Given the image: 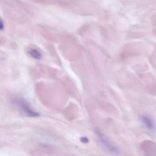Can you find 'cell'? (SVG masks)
<instances>
[{
  "label": "cell",
  "mask_w": 156,
  "mask_h": 156,
  "mask_svg": "<svg viewBox=\"0 0 156 156\" xmlns=\"http://www.w3.org/2000/svg\"><path fill=\"white\" fill-rule=\"evenodd\" d=\"M142 120H143V122L144 123L145 126L148 129H152L154 128V123H153V122L152 121V120L149 118H148L146 116H144L142 117Z\"/></svg>",
  "instance_id": "3"
},
{
  "label": "cell",
  "mask_w": 156,
  "mask_h": 156,
  "mask_svg": "<svg viewBox=\"0 0 156 156\" xmlns=\"http://www.w3.org/2000/svg\"><path fill=\"white\" fill-rule=\"evenodd\" d=\"M98 138L100 140V142L102 143V145H104L108 150L110 151L111 152H116V149L115 148L114 146H113V145L111 144V143H110V141H108L107 139V138L103 135L102 133L98 132Z\"/></svg>",
  "instance_id": "2"
},
{
  "label": "cell",
  "mask_w": 156,
  "mask_h": 156,
  "mask_svg": "<svg viewBox=\"0 0 156 156\" xmlns=\"http://www.w3.org/2000/svg\"><path fill=\"white\" fill-rule=\"evenodd\" d=\"M15 102L19 106L21 111L24 113L26 115L30 116V117H37L39 116V114L35 112L30 106V105L27 103V102L22 99H17L15 100Z\"/></svg>",
  "instance_id": "1"
},
{
  "label": "cell",
  "mask_w": 156,
  "mask_h": 156,
  "mask_svg": "<svg viewBox=\"0 0 156 156\" xmlns=\"http://www.w3.org/2000/svg\"><path fill=\"white\" fill-rule=\"evenodd\" d=\"M29 54L35 59H40L41 58V53L37 49H31L30 51H29Z\"/></svg>",
  "instance_id": "4"
},
{
  "label": "cell",
  "mask_w": 156,
  "mask_h": 156,
  "mask_svg": "<svg viewBox=\"0 0 156 156\" xmlns=\"http://www.w3.org/2000/svg\"><path fill=\"white\" fill-rule=\"evenodd\" d=\"M80 140V141H81L82 143H87V142L88 141V139H87V138H85V137H82Z\"/></svg>",
  "instance_id": "6"
},
{
  "label": "cell",
  "mask_w": 156,
  "mask_h": 156,
  "mask_svg": "<svg viewBox=\"0 0 156 156\" xmlns=\"http://www.w3.org/2000/svg\"><path fill=\"white\" fill-rule=\"evenodd\" d=\"M4 28V23L2 20L0 18V30H2Z\"/></svg>",
  "instance_id": "5"
}]
</instances>
